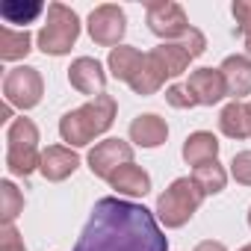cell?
<instances>
[{
  "label": "cell",
  "instance_id": "13",
  "mask_svg": "<svg viewBox=\"0 0 251 251\" xmlns=\"http://www.w3.org/2000/svg\"><path fill=\"white\" fill-rule=\"evenodd\" d=\"M166 139H169V124L160 115L145 112V115H136L130 121V142L133 145H139V148H160Z\"/></svg>",
  "mask_w": 251,
  "mask_h": 251
},
{
  "label": "cell",
  "instance_id": "10",
  "mask_svg": "<svg viewBox=\"0 0 251 251\" xmlns=\"http://www.w3.org/2000/svg\"><path fill=\"white\" fill-rule=\"evenodd\" d=\"M68 83L80 92V95H86V98H100V95H106L103 89H106V71H103V65L98 62V59H92V56H80V59H74L71 62V68H68Z\"/></svg>",
  "mask_w": 251,
  "mask_h": 251
},
{
  "label": "cell",
  "instance_id": "31",
  "mask_svg": "<svg viewBox=\"0 0 251 251\" xmlns=\"http://www.w3.org/2000/svg\"><path fill=\"white\" fill-rule=\"evenodd\" d=\"M0 115H3L0 121H9V115H12V103H3V112H0Z\"/></svg>",
  "mask_w": 251,
  "mask_h": 251
},
{
  "label": "cell",
  "instance_id": "15",
  "mask_svg": "<svg viewBox=\"0 0 251 251\" xmlns=\"http://www.w3.org/2000/svg\"><path fill=\"white\" fill-rule=\"evenodd\" d=\"M109 186L118 192V195H127V198H142L151 192V175L136 166V163H127L121 166L112 177H109Z\"/></svg>",
  "mask_w": 251,
  "mask_h": 251
},
{
  "label": "cell",
  "instance_id": "18",
  "mask_svg": "<svg viewBox=\"0 0 251 251\" xmlns=\"http://www.w3.org/2000/svg\"><path fill=\"white\" fill-rule=\"evenodd\" d=\"M216 157H219V139L213 133L195 130V133L186 136V142H183V160H186V166L198 169L204 163H213Z\"/></svg>",
  "mask_w": 251,
  "mask_h": 251
},
{
  "label": "cell",
  "instance_id": "27",
  "mask_svg": "<svg viewBox=\"0 0 251 251\" xmlns=\"http://www.w3.org/2000/svg\"><path fill=\"white\" fill-rule=\"evenodd\" d=\"M230 175H233L236 183L251 186V151H239V154H233V160H230Z\"/></svg>",
  "mask_w": 251,
  "mask_h": 251
},
{
  "label": "cell",
  "instance_id": "17",
  "mask_svg": "<svg viewBox=\"0 0 251 251\" xmlns=\"http://www.w3.org/2000/svg\"><path fill=\"white\" fill-rule=\"evenodd\" d=\"M166 80H169V74H166L163 62L157 59L154 50H148L145 59H142V65H139V71H136V77L130 80V89L136 95H154V92H160V86Z\"/></svg>",
  "mask_w": 251,
  "mask_h": 251
},
{
  "label": "cell",
  "instance_id": "24",
  "mask_svg": "<svg viewBox=\"0 0 251 251\" xmlns=\"http://www.w3.org/2000/svg\"><path fill=\"white\" fill-rule=\"evenodd\" d=\"M21 210H24L21 189L12 180H3V183H0V216H3V225H12Z\"/></svg>",
  "mask_w": 251,
  "mask_h": 251
},
{
  "label": "cell",
  "instance_id": "6",
  "mask_svg": "<svg viewBox=\"0 0 251 251\" xmlns=\"http://www.w3.org/2000/svg\"><path fill=\"white\" fill-rule=\"evenodd\" d=\"M42 95H45V80L30 65H18L3 77V98L18 109H33L42 100Z\"/></svg>",
  "mask_w": 251,
  "mask_h": 251
},
{
  "label": "cell",
  "instance_id": "2",
  "mask_svg": "<svg viewBox=\"0 0 251 251\" xmlns=\"http://www.w3.org/2000/svg\"><path fill=\"white\" fill-rule=\"evenodd\" d=\"M112 121H115V98L100 95L59 118V136L62 142H68V148H83L95 136L106 133L112 127Z\"/></svg>",
  "mask_w": 251,
  "mask_h": 251
},
{
  "label": "cell",
  "instance_id": "14",
  "mask_svg": "<svg viewBox=\"0 0 251 251\" xmlns=\"http://www.w3.org/2000/svg\"><path fill=\"white\" fill-rule=\"evenodd\" d=\"M222 77H225V86H227V95L233 100L251 95V59L248 56H227L222 65H219Z\"/></svg>",
  "mask_w": 251,
  "mask_h": 251
},
{
  "label": "cell",
  "instance_id": "20",
  "mask_svg": "<svg viewBox=\"0 0 251 251\" xmlns=\"http://www.w3.org/2000/svg\"><path fill=\"white\" fill-rule=\"evenodd\" d=\"M30 45H33V36L27 30H12V27L0 30V59H3V62L24 59L33 50Z\"/></svg>",
  "mask_w": 251,
  "mask_h": 251
},
{
  "label": "cell",
  "instance_id": "7",
  "mask_svg": "<svg viewBox=\"0 0 251 251\" xmlns=\"http://www.w3.org/2000/svg\"><path fill=\"white\" fill-rule=\"evenodd\" d=\"M124 33H127V18H124V9L103 3L98 9H92L89 15V36L95 45L100 48H118Z\"/></svg>",
  "mask_w": 251,
  "mask_h": 251
},
{
  "label": "cell",
  "instance_id": "33",
  "mask_svg": "<svg viewBox=\"0 0 251 251\" xmlns=\"http://www.w3.org/2000/svg\"><path fill=\"white\" fill-rule=\"evenodd\" d=\"M239 251H251V245H242V248H239Z\"/></svg>",
  "mask_w": 251,
  "mask_h": 251
},
{
  "label": "cell",
  "instance_id": "22",
  "mask_svg": "<svg viewBox=\"0 0 251 251\" xmlns=\"http://www.w3.org/2000/svg\"><path fill=\"white\" fill-rule=\"evenodd\" d=\"M154 53H157V59L163 62V68H166L169 77H180V74L189 68V62H192V56H189L177 42H163V45L154 48Z\"/></svg>",
  "mask_w": 251,
  "mask_h": 251
},
{
  "label": "cell",
  "instance_id": "1",
  "mask_svg": "<svg viewBox=\"0 0 251 251\" xmlns=\"http://www.w3.org/2000/svg\"><path fill=\"white\" fill-rule=\"evenodd\" d=\"M74 251H169V239L154 210L106 195L95 201Z\"/></svg>",
  "mask_w": 251,
  "mask_h": 251
},
{
  "label": "cell",
  "instance_id": "4",
  "mask_svg": "<svg viewBox=\"0 0 251 251\" xmlns=\"http://www.w3.org/2000/svg\"><path fill=\"white\" fill-rule=\"evenodd\" d=\"M207 195L201 192V186L192 180V177H177L169 183V189L157 198V219L166 225V227H183L201 207Z\"/></svg>",
  "mask_w": 251,
  "mask_h": 251
},
{
  "label": "cell",
  "instance_id": "5",
  "mask_svg": "<svg viewBox=\"0 0 251 251\" xmlns=\"http://www.w3.org/2000/svg\"><path fill=\"white\" fill-rule=\"evenodd\" d=\"M77 36H80L77 12L71 6H65V3H50L48 6V18H45L39 36H36L39 50L48 53V56H62V53H68L74 48Z\"/></svg>",
  "mask_w": 251,
  "mask_h": 251
},
{
  "label": "cell",
  "instance_id": "23",
  "mask_svg": "<svg viewBox=\"0 0 251 251\" xmlns=\"http://www.w3.org/2000/svg\"><path fill=\"white\" fill-rule=\"evenodd\" d=\"M192 180L201 186L204 195H219L227 186V172H225V166H219V160H213V163L198 166L192 172Z\"/></svg>",
  "mask_w": 251,
  "mask_h": 251
},
{
  "label": "cell",
  "instance_id": "26",
  "mask_svg": "<svg viewBox=\"0 0 251 251\" xmlns=\"http://www.w3.org/2000/svg\"><path fill=\"white\" fill-rule=\"evenodd\" d=\"M166 100H169V106H175V109H192V106H198V100H195V95L186 89V83L169 86V89H166Z\"/></svg>",
  "mask_w": 251,
  "mask_h": 251
},
{
  "label": "cell",
  "instance_id": "8",
  "mask_svg": "<svg viewBox=\"0 0 251 251\" xmlns=\"http://www.w3.org/2000/svg\"><path fill=\"white\" fill-rule=\"evenodd\" d=\"M127 163H133V145L124 139H103L89 151V169L95 177H103V180H109Z\"/></svg>",
  "mask_w": 251,
  "mask_h": 251
},
{
  "label": "cell",
  "instance_id": "9",
  "mask_svg": "<svg viewBox=\"0 0 251 251\" xmlns=\"http://www.w3.org/2000/svg\"><path fill=\"white\" fill-rule=\"evenodd\" d=\"M145 18H148V30L154 36H160L163 42H180L183 33L189 30L183 6L180 3H169V0L166 3H151Z\"/></svg>",
  "mask_w": 251,
  "mask_h": 251
},
{
  "label": "cell",
  "instance_id": "28",
  "mask_svg": "<svg viewBox=\"0 0 251 251\" xmlns=\"http://www.w3.org/2000/svg\"><path fill=\"white\" fill-rule=\"evenodd\" d=\"M177 45H180V48H183L192 59H195V56H201V53L207 50V39H204V33H201V30H195V27H189Z\"/></svg>",
  "mask_w": 251,
  "mask_h": 251
},
{
  "label": "cell",
  "instance_id": "3",
  "mask_svg": "<svg viewBox=\"0 0 251 251\" xmlns=\"http://www.w3.org/2000/svg\"><path fill=\"white\" fill-rule=\"evenodd\" d=\"M42 166L39 151V127L33 118H15L6 130V169L18 177H30Z\"/></svg>",
  "mask_w": 251,
  "mask_h": 251
},
{
  "label": "cell",
  "instance_id": "12",
  "mask_svg": "<svg viewBox=\"0 0 251 251\" xmlns=\"http://www.w3.org/2000/svg\"><path fill=\"white\" fill-rule=\"evenodd\" d=\"M80 166V157L74 154V148H65V145H50L42 151V166L39 172L45 175V180L50 183H59L65 177H71Z\"/></svg>",
  "mask_w": 251,
  "mask_h": 251
},
{
  "label": "cell",
  "instance_id": "30",
  "mask_svg": "<svg viewBox=\"0 0 251 251\" xmlns=\"http://www.w3.org/2000/svg\"><path fill=\"white\" fill-rule=\"evenodd\" d=\"M195 251H227V248L222 242H216V239H204V242L195 245Z\"/></svg>",
  "mask_w": 251,
  "mask_h": 251
},
{
  "label": "cell",
  "instance_id": "32",
  "mask_svg": "<svg viewBox=\"0 0 251 251\" xmlns=\"http://www.w3.org/2000/svg\"><path fill=\"white\" fill-rule=\"evenodd\" d=\"M248 227H251V207H248Z\"/></svg>",
  "mask_w": 251,
  "mask_h": 251
},
{
  "label": "cell",
  "instance_id": "11",
  "mask_svg": "<svg viewBox=\"0 0 251 251\" xmlns=\"http://www.w3.org/2000/svg\"><path fill=\"white\" fill-rule=\"evenodd\" d=\"M186 89L195 95L198 106H213L219 103L225 95H227V86H225V77L219 68H198L189 74L186 80Z\"/></svg>",
  "mask_w": 251,
  "mask_h": 251
},
{
  "label": "cell",
  "instance_id": "29",
  "mask_svg": "<svg viewBox=\"0 0 251 251\" xmlns=\"http://www.w3.org/2000/svg\"><path fill=\"white\" fill-rule=\"evenodd\" d=\"M0 251H27L15 225H3V230H0Z\"/></svg>",
  "mask_w": 251,
  "mask_h": 251
},
{
  "label": "cell",
  "instance_id": "16",
  "mask_svg": "<svg viewBox=\"0 0 251 251\" xmlns=\"http://www.w3.org/2000/svg\"><path fill=\"white\" fill-rule=\"evenodd\" d=\"M219 130L227 139H251V103L230 100L219 115Z\"/></svg>",
  "mask_w": 251,
  "mask_h": 251
},
{
  "label": "cell",
  "instance_id": "25",
  "mask_svg": "<svg viewBox=\"0 0 251 251\" xmlns=\"http://www.w3.org/2000/svg\"><path fill=\"white\" fill-rule=\"evenodd\" d=\"M233 18H236V33L245 42V50L251 56V0H236L233 3Z\"/></svg>",
  "mask_w": 251,
  "mask_h": 251
},
{
  "label": "cell",
  "instance_id": "19",
  "mask_svg": "<svg viewBox=\"0 0 251 251\" xmlns=\"http://www.w3.org/2000/svg\"><path fill=\"white\" fill-rule=\"evenodd\" d=\"M142 59H145L142 50H136V48H130V45H118V48L109 50L106 65H109V71H112L115 80H121V83H127V86H130V80L136 77Z\"/></svg>",
  "mask_w": 251,
  "mask_h": 251
},
{
  "label": "cell",
  "instance_id": "21",
  "mask_svg": "<svg viewBox=\"0 0 251 251\" xmlns=\"http://www.w3.org/2000/svg\"><path fill=\"white\" fill-rule=\"evenodd\" d=\"M42 12H45V3H39V0H27V3H21V0H6V3L0 6V15H3L6 24H24V30Z\"/></svg>",
  "mask_w": 251,
  "mask_h": 251
}]
</instances>
